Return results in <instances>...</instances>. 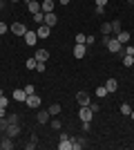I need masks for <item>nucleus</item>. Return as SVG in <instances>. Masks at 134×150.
Wrapping results in <instances>:
<instances>
[{
	"mask_svg": "<svg viewBox=\"0 0 134 150\" xmlns=\"http://www.w3.org/2000/svg\"><path fill=\"white\" fill-rule=\"evenodd\" d=\"M27 7H29V13H36V11H40V2H38V0H32V2H29Z\"/></svg>",
	"mask_w": 134,
	"mask_h": 150,
	"instance_id": "nucleus-22",
	"label": "nucleus"
},
{
	"mask_svg": "<svg viewBox=\"0 0 134 150\" xmlns=\"http://www.w3.org/2000/svg\"><path fill=\"white\" fill-rule=\"evenodd\" d=\"M22 90H25L27 94H34V90H36V88H34V85H25V88H22Z\"/></svg>",
	"mask_w": 134,
	"mask_h": 150,
	"instance_id": "nucleus-36",
	"label": "nucleus"
},
{
	"mask_svg": "<svg viewBox=\"0 0 134 150\" xmlns=\"http://www.w3.org/2000/svg\"><path fill=\"white\" fill-rule=\"evenodd\" d=\"M85 40H87V36H85V34H76V43L85 45Z\"/></svg>",
	"mask_w": 134,
	"mask_h": 150,
	"instance_id": "nucleus-32",
	"label": "nucleus"
},
{
	"mask_svg": "<svg viewBox=\"0 0 134 150\" xmlns=\"http://www.w3.org/2000/svg\"><path fill=\"white\" fill-rule=\"evenodd\" d=\"M58 150H72V139H60Z\"/></svg>",
	"mask_w": 134,
	"mask_h": 150,
	"instance_id": "nucleus-20",
	"label": "nucleus"
},
{
	"mask_svg": "<svg viewBox=\"0 0 134 150\" xmlns=\"http://www.w3.org/2000/svg\"><path fill=\"white\" fill-rule=\"evenodd\" d=\"M5 132H7V137H18V134H20V125L18 123H9Z\"/></svg>",
	"mask_w": 134,
	"mask_h": 150,
	"instance_id": "nucleus-8",
	"label": "nucleus"
},
{
	"mask_svg": "<svg viewBox=\"0 0 134 150\" xmlns=\"http://www.w3.org/2000/svg\"><path fill=\"white\" fill-rule=\"evenodd\" d=\"M11 2H18V0H11Z\"/></svg>",
	"mask_w": 134,
	"mask_h": 150,
	"instance_id": "nucleus-45",
	"label": "nucleus"
},
{
	"mask_svg": "<svg viewBox=\"0 0 134 150\" xmlns=\"http://www.w3.org/2000/svg\"><path fill=\"white\" fill-rule=\"evenodd\" d=\"M7 125H9V119L0 117V130H7Z\"/></svg>",
	"mask_w": 134,
	"mask_h": 150,
	"instance_id": "nucleus-31",
	"label": "nucleus"
},
{
	"mask_svg": "<svg viewBox=\"0 0 134 150\" xmlns=\"http://www.w3.org/2000/svg\"><path fill=\"white\" fill-rule=\"evenodd\" d=\"M78 119L83 121V123H92V119H94V112H92L87 105H81V110H78Z\"/></svg>",
	"mask_w": 134,
	"mask_h": 150,
	"instance_id": "nucleus-1",
	"label": "nucleus"
},
{
	"mask_svg": "<svg viewBox=\"0 0 134 150\" xmlns=\"http://www.w3.org/2000/svg\"><path fill=\"white\" fill-rule=\"evenodd\" d=\"M116 38H119V43H121V45H128V43H130V38H132V36H130V31L121 29V34H116Z\"/></svg>",
	"mask_w": 134,
	"mask_h": 150,
	"instance_id": "nucleus-12",
	"label": "nucleus"
},
{
	"mask_svg": "<svg viewBox=\"0 0 134 150\" xmlns=\"http://www.w3.org/2000/svg\"><path fill=\"white\" fill-rule=\"evenodd\" d=\"M101 34H103V36L112 34V23H103V25H101Z\"/></svg>",
	"mask_w": 134,
	"mask_h": 150,
	"instance_id": "nucleus-25",
	"label": "nucleus"
},
{
	"mask_svg": "<svg viewBox=\"0 0 134 150\" xmlns=\"http://www.w3.org/2000/svg\"><path fill=\"white\" fill-rule=\"evenodd\" d=\"M76 101H78V105H89V103H92V99H89V94L85 92V90L76 94Z\"/></svg>",
	"mask_w": 134,
	"mask_h": 150,
	"instance_id": "nucleus-6",
	"label": "nucleus"
},
{
	"mask_svg": "<svg viewBox=\"0 0 134 150\" xmlns=\"http://www.w3.org/2000/svg\"><path fill=\"white\" fill-rule=\"evenodd\" d=\"M105 88H107V92H116V90H119V81H116V79H107Z\"/></svg>",
	"mask_w": 134,
	"mask_h": 150,
	"instance_id": "nucleus-15",
	"label": "nucleus"
},
{
	"mask_svg": "<svg viewBox=\"0 0 134 150\" xmlns=\"http://www.w3.org/2000/svg\"><path fill=\"white\" fill-rule=\"evenodd\" d=\"M36 72H45V63H38V65H36Z\"/></svg>",
	"mask_w": 134,
	"mask_h": 150,
	"instance_id": "nucleus-40",
	"label": "nucleus"
},
{
	"mask_svg": "<svg viewBox=\"0 0 134 150\" xmlns=\"http://www.w3.org/2000/svg\"><path fill=\"white\" fill-rule=\"evenodd\" d=\"M49 31H51V27H47L43 23V25L38 27V31H36V34H38V38H49Z\"/></svg>",
	"mask_w": 134,
	"mask_h": 150,
	"instance_id": "nucleus-14",
	"label": "nucleus"
},
{
	"mask_svg": "<svg viewBox=\"0 0 134 150\" xmlns=\"http://www.w3.org/2000/svg\"><path fill=\"white\" fill-rule=\"evenodd\" d=\"M25 65H27V69H36V65H38V61H36V58L32 56V58H29V61L25 63Z\"/></svg>",
	"mask_w": 134,
	"mask_h": 150,
	"instance_id": "nucleus-28",
	"label": "nucleus"
},
{
	"mask_svg": "<svg viewBox=\"0 0 134 150\" xmlns=\"http://www.w3.org/2000/svg\"><path fill=\"white\" fill-rule=\"evenodd\" d=\"M123 65H125V67H132L134 65V56L132 54H123Z\"/></svg>",
	"mask_w": 134,
	"mask_h": 150,
	"instance_id": "nucleus-23",
	"label": "nucleus"
},
{
	"mask_svg": "<svg viewBox=\"0 0 134 150\" xmlns=\"http://www.w3.org/2000/svg\"><path fill=\"white\" fill-rule=\"evenodd\" d=\"M49 117H51V114H49V110H40V112L36 114V119H38V123H40V125L49 123Z\"/></svg>",
	"mask_w": 134,
	"mask_h": 150,
	"instance_id": "nucleus-10",
	"label": "nucleus"
},
{
	"mask_svg": "<svg viewBox=\"0 0 134 150\" xmlns=\"http://www.w3.org/2000/svg\"><path fill=\"white\" fill-rule=\"evenodd\" d=\"M107 88H105V85H98V88H96V96H98V99H105V96H107Z\"/></svg>",
	"mask_w": 134,
	"mask_h": 150,
	"instance_id": "nucleus-21",
	"label": "nucleus"
},
{
	"mask_svg": "<svg viewBox=\"0 0 134 150\" xmlns=\"http://www.w3.org/2000/svg\"><path fill=\"white\" fill-rule=\"evenodd\" d=\"M51 128H54V130H60V128H63V123H60V119H51Z\"/></svg>",
	"mask_w": 134,
	"mask_h": 150,
	"instance_id": "nucleus-30",
	"label": "nucleus"
},
{
	"mask_svg": "<svg viewBox=\"0 0 134 150\" xmlns=\"http://www.w3.org/2000/svg\"><path fill=\"white\" fill-rule=\"evenodd\" d=\"M25 103H27V108H40V96L38 94H27V99H25Z\"/></svg>",
	"mask_w": 134,
	"mask_h": 150,
	"instance_id": "nucleus-3",
	"label": "nucleus"
},
{
	"mask_svg": "<svg viewBox=\"0 0 134 150\" xmlns=\"http://www.w3.org/2000/svg\"><path fill=\"white\" fill-rule=\"evenodd\" d=\"M105 47H107V50L112 52V54H121V52H123V45L119 43V38H116V36H114V38H109Z\"/></svg>",
	"mask_w": 134,
	"mask_h": 150,
	"instance_id": "nucleus-2",
	"label": "nucleus"
},
{
	"mask_svg": "<svg viewBox=\"0 0 134 150\" xmlns=\"http://www.w3.org/2000/svg\"><path fill=\"white\" fill-rule=\"evenodd\" d=\"M0 2H2V0H0Z\"/></svg>",
	"mask_w": 134,
	"mask_h": 150,
	"instance_id": "nucleus-47",
	"label": "nucleus"
},
{
	"mask_svg": "<svg viewBox=\"0 0 134 150\" xmlns=\"http://www.w3.org/2000/svg\"><path fill=\"white\" fill-rule=\"evenodd\" d=\"M7 114V108H0V117H5Z\"/></svg>",
	"mask_w": 134,
	"mask_h": 150,
	"instance_id": "nucleus-42",
	"label": "nucleus"
},
{
	"mask_svg": "<svg viewBox=\"0 0 134 150\" xmlns=\"http://www.w3.org/2000/svg\"><path fill=\"white\" fill-rule=\"evenodd\" d=\"M72 148H74V150H81V148H85V139H83V137L72 139Z\"/></svg>",
	"mask_w": 134,
	"mask_h": 150,
	"instance_id": "nucleus-17",
	"label": "nucleus"
},
{
	"mask_svg": "<svg viewBox=\"0 0 134 150\" xmlns=\"http://www.w3.org/2000/svg\"><path fill=\"white\" fill-rule=\"evenodd\" d=\"M32 20H34V23H38V25H43L45 13H43V11H36V13H32Z\"/></svg>",
	"mask_w": 134,
	"mask_h": 150,
	"instance_id": "nucleus-24",
	"label": "nucleus"
},
{
	"mask_svg": "<svg viewBox=\"0 0 134 150\" xmlns=\"http://www.w3.org/2000/svg\"><path fill=\"white\" fill-rule=\"evenodd\" d=\"M7 119H9V123H18V117H16V114H11V117H7Z\"/></svg>",
	"mask_w": 134,
	"mask_h": 150,
	"instance_id": "nucleus-38",
	"label": "nucleus"
},
{
	"mask_svg": "<svg viewBox=\"0 0 134 150\" xmlns=\"http://www.w3.org/2000/svg\"><path fill=\"white\" fill-rule=\"evenodd\" d=\"M9 29H11L13 34H16V36H25V31H27V27L22 25V23H13V25L9 27Z\"/></svg>",
	"mask_w": 134,
	"mask_h": 150,
	"instance_id": "nucleus-9",
	"label": "nucleus"
},
{
	"mask_svg": "<svg viewBox=\"0 0 134 150\" xmlns=\"http://www.w3.org/2000/svg\"><path fill=\"white\" fill-rule=\"evenodd\" d=\"M7 29H9V27H7V23H2V20H0V34H5Z\"/></svg>",
	"mask_w": 134,
	"mask_h": 150,
	"instance_id": "nucleus-37",
	"label": "nucleus"
},
{
	"mask_svg": "<svg viewBox=\"0 0 134 150\" xmlns=\"http://www.w3.org/2000/svg\"><path fill=\"white\" fill-rule=\"evenodd\" d=\"M112 31H114V34H121V20H112Z\"/></svg>",
	"mask_w": 134,
	"mask_h": 150,
	"instance_id": "nucleus-27",
	"label": "nucleus"
},
{
	"mask_svg": "<svg viewBox=\"0 0 134 150\" xmlns=\"http://www.w3.org/2000/svg\"><path fill=\"white\" fill-rule=\"evenodd\" d=\"M107 5V0H96V7H105Z\"/></svg>",
	"mask_w": 134,
	"mask_h": 150,
	"instance_id": "nucleus-41",
	"label": "nucleus"
},
{
	"mask_svg": "<svg viewBox=\"0 0 134 150\" xmlns=\"http://www.w3.org/2000/svg\"><path fill=\"white\" fill-rule=\"evenodd\" d=\"M87 108H89V110H92V112H94V114H96V112H98V110H101V108H98V103H89V105H87Z\"/></svg>",
	"mask_w": 134,
	"mask_h": 150,
	"instance_id": "nucleus-35",
	"label": "nucleus"
},
{
	"mask_svg": "<svg viewBox=\"0 0 134 150\" xmlns=\"http://www.w3.org/2000/svg\"><path fill=\"white\" fill-rule=\"evenodd\" d=\"M25 99H27V92H25V90H13V101H20V103H22Z\"/></svg>",
	"mask_w": 134,
	"mask_h": 150,
	"instance_id": "nucleus-16",
	"label": "nucleus"
},
{
	"mask_svg": "<svg viewBox=\"0 0 134 150\" xmlns=\"http://www.w3.org/2000/svg\"><path fill=\"white\" fill-rule=\"evenodd\" d=\"M25 43L29 45V47H34V45L38 43V34H36V31H29V29H27V31H25Z\"/></svg>",
	"mask_w": 134,
	"mask_h": 150,
	"instance_id": "nucleus-5",
	"label": "nucleus"
},
{
	"mask_svg": "<svg viewBox=\"0 0 134 150\" xmlns=\"http://www.w3.org/2000/svg\"><path fill=\"white\" fill-rule=\"evenodd\" d=\"M94 40H96L94 36H87V40H85V45H94Z\"/></svg>",
	"mask_w": 134,
	"mask_h": 150,
	"instance_id": "nucleus-39",
	"label": "nucleus"
},
{
	"mask_svg": "<svg viewBox=\"0 0 134 150\" xmlns=\"http://www.w3.org/2000/svg\"><path fill=\"white\" fill-rule=\"evenodd\" d=\"M123 54H132L134 56V47L132 45H125V47H123Z\"/></svg>",
	"mask_w": 134,
	"mask_h": 150,
	"instance_id": "nucleus-34",
	"label": "nucleus"
},
{
	"mask_svg": "<svg viewBox=\"0 0 134 150\" xmlns=\"http://www.w3.org/2000/svg\"><path fill=\"white\" fill-rule=\"evenodd\" d=\"M43 23H45L47 27H54V25L58 23V16H56L54 11H49V13H45V20H43Z\"/></svg>",
	"mask_w": 134,
	"mask_h": 150,
	"instance_id": "nucleus-7",
	"label": "nucleus"
},
{
	"mask_svg": "<svg viewBox=\"0 0 134 150\" xmlns=\"http://www.w3.org/2000/svg\"><path fill=\"white\" fill-rule=\"evenodd\" d=\"M54 7H56V0H40V11L43 13L54 11Z\"/></svg>",
	"mask_w": 134,
	"mask_h": 150,
	"instance_id": "nucleus-4",
	"label": "nucleus"
},
{
	"mask_svg": "<svg viewBox=\"0 0 134 150\" xmlns=\"http://www.w3.org/2000/svg\"><path fill=\"white\" fill-rule=\"evenodd\" d=\"M34 58H36L38 63H45L47 58H49V52H47V50H38L36 54H34Z\"/></svg>",
	"mask_w": 134,
	"mask_h": 150,
	"instance_id": "nucleus-13",
	"label": "nucleus"
},
{
	"mask_svg": "<svg viewBox=\"0 0 134 150\" xmlns=\"http://www.w3.org/2000/svg\"><path fill=\"white\" fill-rule=\"evenodd\" d=\"M36 141H38V139H36V134H32V139H29V144H25V148H27V150H34V148H36Z\"/></svg>",
	"mask_w": 134,
	"mask_h": 150,
	"instance_id": "nucleus-26",
	"label": "nucleus"
},
{
	"mask_svg": "<svg viewBox=\"0 0 134 150\" xmlns=\"http://www.w3.org/2000/svg\"><path fill=\"white\" fill-rule=\"evenodd\" d=\"M0 148H2V150H11V148H13V141H11V137L2 139V141H0Z\"/></svg>",
	"mask_w": 134,
	"mask_h": 150,
	"instance_id": "nucleus-19",
	"label": "nucleus"
},
{
	"mask_svg": "<svg viewBox=\"0 0 134 150\" xmlns=\"http://www.w3.org/2000/svg\"><path fill=\"white\" fill-rule=\"evenodd\" d=\"M58 2H60V5H67V2H69V0H58Z\"/></svg>",
	"mask_w": 134,
	"mask_h": 150,
	"instance_id": "nucleus-43",
	"label": "nucleus"
},
{
	"mask_svg": "<svg viewBox=\"0 0 134 150\" xmlns=\"http://www.w3.org/2000/svg\"><path fill=\"white\" fill-rule=\"evenodd\" d=\"M7 105H9V99L2 94V96H0V108H7Z\"/></svg>",
	"mask_w": 134,
	"mask_h": 150,
	"instance_id": "nucleus-33",
	"label": "nucleus"
},
{
	"mask_svg": "<svg viewBox=\"0 0 134 150\" xmlns=\"http://www.w3.org/2000/svg\"><path fill=\"white\" fill-rule=\"evenodd\" d=\"M121 114H125V117H130V114H132V108H130L128 103H123V105H121Z\"/></svg>",
	"mask_w": 134,
	"mask_h": 150,
	"instance_id": "nucleus-29",
	"label": "nucleus"
},
{
	"mask_svg": "<svg viewBox=\"0 0 134 150\" xmlns=\"http://www.w3.org/2000/svg\"><path fill=\"white\" fill-rule=\"evenodd\" d=\"M128 2H134V0H128Z\"/></svg>",
	"mask_w": 134,
	"mask_h": 150,
	"instance_id": "nucleus-46",
	"label": "nucleus"
},
{
	"mask_svg": "<svg viewBox=\"0 0 134 150\" xmlns=\"http://www.w3.org/2000/svg\"><path fill=\"white\" fill-rule=\"evenodd\" d=\"M130 117H132V121H134V110H132V114H130Z\"/></svg>",
	"mask_w": 134,
	"mask_h": 150,
	"instance_id": "nucleus-44",
	"label": "nucleus"
},
{
	"mask_svg": "<svg viewBox=\"0 0 134 150\" xmlns=\"http://www.w3.org/2000/svg\"><path fill=\"white\" fill-rule=\"evenodd\" d=\"M60 110H63V108H60V103H51V105H49V114H51V117H58V114H60Z\"/></svg>",
	"mask_w": 134,
	"mask_h": 150,
	"instance_id": "nucleus-18",
	"label": "nucleus"
},
{
	"mask_svg": "<svg viewBox=\"0 0 134 150\" xmlns=\"http://www.w3.org/2000/svg\"><path fill=\"white\" fill-rule=\"evenodd\" d=\"M85 54H87L85 45H81V43H76V45H74V56H76V58H85Z\"/></svg>",
	"mask_w": 134,
	"mask_h": 150,
	"instance_id": "nucleus-11",
	"label": "nucleus"
}]
</instances>
